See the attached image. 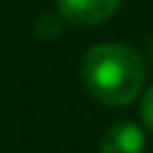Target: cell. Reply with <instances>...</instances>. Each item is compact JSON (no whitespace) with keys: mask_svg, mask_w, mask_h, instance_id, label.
<instances>
[{"mask_svg":"<svg viewBox=\"0 0 153 153\" xmlns=\"http://www.w3.org/2000/svg\"><path fill=\"white\" fill-rule=\"evenodd\" d=\"M140 115H143V123L153 130V87L143 94V102H140Z\"/></svg>","mask_w":153,"mask_h":153,"instance_id":"5","label":"cell"},{"mask_svg":"<svg viewBox=\"0 0 153 153\" xmlns=\"http://www.w3.org/2000/svg\"><path fill=\"white\" fill-rule=\"evenodd\" d=\"M151 59H153V41H151Z\"/></svg>","mask_w":153,"mask_h":153,"instance_id":"6","label":"cell"},{"mask_svg":"<svg viewBox=\"0 0 153 153\" xmlns=\"http://www.w3.org/2000/svg\"><path fill=\"white\" fill-rule=\"evenodd\" d=\"M146 135L135 123H115L107 128L100 143V153H143Z\"/></svg>","mask_w":153,"mask_h":153,"instance_id":"3","label":"cell"},{"mask_svg":"<svg viewBox=\"0 0 153 153\" xmlns=\"http://www.w3.org/2000/svg\"><path fill=\"white\" fill-rule=\"evenodd\" d=\"M79 74L84 89L97 102L123 107L143 89L146 66L128 44H100L84 54Z\"/></svg>","mask_w":153,"mask_h":153,"instance_id":"1","label":"cell"},{"mask_svg":"<svg viewBox=\"0 0 153 153\" xmlns=\"http://www.w3.org/2000/svg\"><path fill=\"white\" fill-rule=\"evenodd\" d=\"M61 33V16L56 13H44V16L36 21V36L44 38V41H51Z\"/></svg>","mask_w":153,"mask_h":153,"instance_id":"4","label":"cell"},{"mask_svg":"<svg viewBox=\"0 0 153 153\" xmlns=\"http://www.w3.org/2000/svg\"><path fill=\"white\" fill-rule=\"evenodd\" d=\"M61 21L71 26H94L112 18L120 8V0H56Z\"/></svg>","mask_w":153,"mask_h":153,"instance_id":"2","label":"cell"}]
</instances>
